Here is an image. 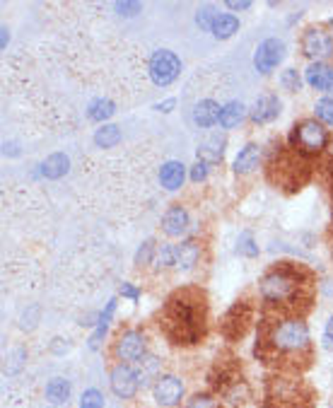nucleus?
<instances>
[{
	"instance_id": "nucleus-45",
	"label": "nucleus",
	"mask_w": 333,
	"mask_h": 408,
	"mask_svg": "<svg viewBox=\"0 0 333 408\" xmlns=\"http://www.w3.org/2000/svg\"><path fill=\"white\" fill-rule=\"evenodd\" d=\"M5 155H17V145L15 143H5Z\"/></svg>"
},
{
	"instance_id": "nucleus-44",
	"label": "nucleus",
	"mask_w": 333,
	"mask_h": 408,
	"mask_svg": "<svg viewBox=\"0 0 333 408\" xmlns=\"http://www.w3.org/2000/svg\"><path fill=\"white\" fill-rule=\"evenodd\" d=\"M174 104H177L174 99H167V101H162V104H155V109H157V111H172Z\"/></svg>"
},
{
	"instance_id": "nucleus-23",
	"label": "nucleus",
	"mask_w": 333,
	"mask_h": 408,
	"mask_svg": "<svg viewBox=\"0 0 333 408\" xmlns=\"http://www.w3.org/2000/svg\"><path fill=\"white\" fill-rule=\"evenodd\" d=\"M114 309H116V299H109V304H106V309L99 314V321H97V331H94V336L89 338V348L92 350H97L99 348V343H101V338H104V333H106V328H109V321H111V316H114Z\"/></svg>"
},
{
	"instance_id": "nucleus-40",
	"label": "nucleus",
	"mask_w": 333,
	"mask_h": 408,
	"mask_svg": "<svg viewBox=\"0 0 333 408\" xmlns=\"http://www.w3.org/2000/svg\"><path fill=\"white\" fill-rule=\"evenodd\" d=\"M324 348L333 350V316L326 321V328H324Z\"/></svg>"
},
{
	"instance_id": "nucleus-8",
	"label": "nucleus",
	"mask_w": 333,
	"mask_h": 408,
	"mask_svg": "<svg viewBox=\"0 0 333 408\" xmlns=\"http://www.w3.org/2000/svg\"><path fill=\"white\" fill-rule=\"evenodd\" d=\"M285 58V44L280 39H266L263 44H258L256 56H253V66L261 75L273 73V68H278L280 61Z\"/></svg>"
},
{
	"instance_id": "nucleus-33",
	"label": "nucleus",
	"mask_w": 333,
	"mask_h": 408,
	"mask_svg": "<svg viewBox=\"0 0 333 408\" xmlns=\"http://www.w3.org/2000/svg\"><path fill=\"white\" fill-rule=\"evenodd\" d=\"M152 252H155V242L152 240H145L143 245H140L138 254H135V264L138 266H145L152 261Z\"/></svg>"
},
{
	"instance_id": "nucleus-22",
	"label": "nucleus",
	"mask_w": 333,
	"mask_h": 408,
	"mask_svg": "<svg viewBox=\"0 0 333 408\" xmlns=\"http://www.w3.org/2000/svg\"><path fill=\"white\" fill-rule=\"evenodd\" d=\"M46 399L51 404H65L70 399V382L63 377H54L46 384Z\"/></svg>"
},
{
	"instance_id": "nucleus-14",
	"label": "nucleus",
	"mask_w": 333,
	"mask_h": 408,
	"mask_svg": "<svg viewBox=\"0 0 333 408\" xmlns=\"http://www.w3.org/2000/svg\"><path fill=\"white\" fill-rule=\"evenodd\" d=\"M280 114V99L275 94H263V97L256 99L251 111V121L253 123H268L273 118H278Z\"/></svg>"
},
{
	"instance_id": "nucleus-1",
	"label": "nucleus",
	"mask_w": 333,
	"mask_h": 408,
	"mask_svg": "<svg viewBox=\"0 0 333 408\" xmlns=\"http://www.w3.org/2000/svg\"><path fill=\"white\" fill-rule=\"evenodd\" d=\"M160 326L174 343H199L206 331V295L194 288L174 292L165 304Z\"/></svg>"
},
{
	"instance_id": "nucleus-13",
	"label": "nucleus",
	"mask_w": 333,
	"mask_h": 408,
	"mask_svg": "<svg viewBox=\"0 0 333 408\" xmlns=\"http://www.w3.org/2000/svg\"><path fill=\"white\" fill-rule=\"evenodd\" d=\"M162 230L169 237H182L189 230V213L182 206H172L162 218Z\"/></svg>"
},
{
	"instance_id": "nucleus-39",
	"label": "nucleus",
	"mask_w": 333,
	"mask_h": 408,
	"mask_svg": "<svg viewBox=\"0 0 333 408\" xmlns=\"http://www.w3.org/2000/svg\"><path fill=\"white\" fill-rule=\"evenodd\" d=\"M116 10L121 15H135L140 13V3H116Z\"/></svg>"
},
{
	"instance_id": "nucleus-17",
	"label": "nucleus",
	"mask_w": 333,
	"mask_h": 408,
	"mask_svg": "<svg viewBox=\"0 0 333 408\" xmlns=\"http://www.w3.org/2000/svg\"><path fill=\"white\" fill-rule=\"evenodd\" d=\"M258 160H261V147L256 143H249L239 150V155L234 157V172L237 174H251L253 169L258 167Z\"/></svg>"
},
{
	"instance_id": "nucleus-25",
	"label": "nucleus",
	"mask_w": 333,
	"mask_h": 408,
	"mask_svg": "<svg viewBox=\"0 0 333 408\" xmlns=\"http://www.w3.org/2000/svg\"><path fill=\"white\" fill-rule=\"evenodd\" d=\"M237 30H239V20H237L234 15H218L215 25H213V34H215V39L234 37Z\"/></svg>"
},
{
	"instance_id": "nucleus-3",
	"label": "nucleus",
	"mask_w": 333,
	"mask_h": 408,
	"mask_svg": "<svg viewBox=\"0 0 333 408\" xmlns=\"http://www.w3.org/2000/svg\"><path fill=\"white\" fill-rule=\"evenodd\" d=\"M268 345L273 353H302L309 348V328L300 319V316H292V319H280L270 326L268 331Z\"/></svg>"
},
{
	"instance_id": "nucleus-34",
	"label": "nucleus",
	"mask_w": 333,
	"mask_h": 408,
	"mask_svg": "<svg viewBox=\"0 0 333 408\" xmlns=\"http://www.w3.org/2000/svg\"><path fill=\"white\" fill-rule=\"evenodd\" d=\"M186 408H220V404L213 396H208V394H199V396H194V399L186 404Z\"/></svg>"
},
{
	"instance_id": "nucleus-24",
	"label": "nucleus",
	"mask_w": 333,
	"mask_h": 408,
	"mask_svg": "<svg viewBox=\"0 0 333 408\" xmlns=\"http://www.w3.org/2000/svg\"><path fill=\"white\" fill-rule=\"evenodd\" d=\"M114 114H116L114 101H111V99H104V97L94 99L92 104H89V109H87V116L92 118V121H99V123H104L106 118H111Z\"/></svg>"
},
{
	"instance_id": "nucleus-11",
	"label": "nucleus",
	"mask_w": 333,
	"mask_h": 408,
	"mask_svg": "<svg viewBox=\"0 0 333 408\" xmlns=\"http://www.w3.org/2000/svg\"><path fill=\"white\" fill-rule=\"evenodd\" d=\"M152 392H155V401H157V404L165 406V408H172V406H177L179 401H182L184 384H182V379L174 377V375H162V377L155 382Z\"/></svg>"
},
{
	"instance_id": "nucleus-5",
	"label": "nucleus",
	"mask_w": 333,
	"mask_h": 408,
	"mask_svg": "<svg viewBox=\"0 0 333 408\" xmlns=\"http://www.w3.org/2000/svg\"><path fill=\"white\" fill-rule=\"evenodd\" d=\"M179 73H182V61H179L177 54H172V51H155L150 58V78L155 85H160V87H167V85H172L174 80L179 78Z\"/></svg>"
},
{
	"instance_id": "nucleus-38",
	"label": "nucleus",
	"mask_w": 333,
	"mask_h": 408,
	"mask_svg": "<svg viewBox=\"0 0 333 408\" xmlns=\"http://www.w3.org/2000/svg\"><path fill=\"white\" fill-rule=\"evenodd\" d=\"M37 314H39V307H30V314H25L22 316V328H25V331H32L34 326H37Z\"/></svg>"
},
{
	"instance_id": "nucleus-32",
	"label": "nucleus",
	"mask_w": 333,
	"mask_h": 408,
	"mask_svg": "<svg viewBox=\"0 0 333 408\" xmlns=\"http://www.w3.org/2000/svg\"><path fill=\"white\" fill-rule=\"evenodd\" d=\"M80 408H104V396L97 389H87L80 399Z\"/></svg>"
},
{
	"instance_id": "nucleus-30",
	"label": "nucleus",
	"mask_w": 333,
	"mask_h": 408,
	"mask_svg": "<svg viewBox=\"0 0 333 408\" xmlns=\"http://www.w3.org/2000/svg\"><path fill=\"white\" fill-rule=\"evenodd\" d=\"M280 85H283L287 92H297V89H300L302 80H300V75H297L295 68H287V70H283V75H280Z\"/></svg>"
},
{
	"instance_id": "nucleus-28",
	"label": "nucleus",
	"mask_w": 333,
	"mask_h": 408,
	"mask_svg": "<svg viewBox=\"0 0 333 408\" xmlns=\"http://www.w3.org/2000/svg\"><path fill=\"white\" fill-rule=\"evenodd\" d=\"M314 111H317V118L324 123H329L333 126V99L331 97H324L317 101V106H314Z\"/></svg>"
},
{
	"instance_id": "nucleus-16",
	"label": "nucleus",
	"mask_w": 333,
	"mask_h": 408,
	"mask_svg": "<svg viewBox=\"0 0 333 408\" xmlns=\"http://www.w3.org/2000/svg\"><path fill=\"white\" fill-rule=\"evenodd\" d=\"M220 114H222V109H220L218 101L203 99L194 106V123L201 128H211L215 126V123H220Z\"/></svg>"
},
{
	"instance_id": "nucleus-31",
	"label": "nucleus",
	"mask_w": 333,
	"mask_h": 408,
	"mask_svg": "<svg viewBox=\"0 0 333 408\" xmlns=\"http://www.w3.org/2000/svg\"><path fill=\"white\" fill-rule=\"evenodd\" d=\"M215 20H218V15L213 13L211 5H203V8L199 10V15H196V22H199L203 30H208V32H213V25H215Z\"/></svg>"
},
{
	"instance_id": "nucleus-46",
	"label": "nucleus",
	"mask_w": 333,
	"mask_h": 408,
	"mask_svg": "<svg viewBox=\"0 0 333 408\" xmlns=\"http://www.w3.org/2000/svg\"><path fill=\"white\" fill-rule=\"evenodd\" d=\"M331 30H333V20H331Z\"/></svg>"
},
{
	"instance_id": "nucleus-21",
	"label": "nucleus",
	"mask_w": 333,
	"mask_h": 408,
	"mask_svg": "<svg viewBox=\"0 0 333 408\" xmlns=\"http://www.w3.org/2000/svg\"><path fill=\"white\" fill-rule=\"evenodd\" d=\"M244 114H246V109H244L241 101H230V104L222 106V114H220V126L230 131V128L239 126V123L244 121Z\"/></svg>"
},
{
	"instance_id": "nucleus-15",
	"label": "nucleus",
	"mask_w": 333,
	"mask_h": 408,
	"mask_svg": "<svg viewBox=\"0 0 333 408\" xmlns=\"http://www.w3.org/2000/svg\"><path fill=\"white\" fill-rule=\"evenodd\" d=\"M133 370H135V375H138L140 387H148V384L157 382V379L162 377V375H160V370H162L160 360H157L155 355H148V353H145L143 358L135 362ZM152 387H155V384H152Z\"/></svg>"
},
{
	"instance_id": "nucleus-43",
	"label": "nucleus",
	"mask_w": 333,
	"mask_h": 408,
	"mask_svg": "<svg viewBox=\"0 0 333 408\" xmlns=\"http://www.w3.org/2000/svg\"><path fill=\"white\" fill-rule=\"evenodd\" d=\"M227 8L230 10H246V8H251V3L249 0H239V3H237V0H227Z\"/></svg>"
},
{
	"instance_id": "nucleus-42",
	"label": "nucleus",
	"mask_w": 333,
	"mask_h": 408,
	"mask_svg": "<svg viewBox=\"0 0 333 408\" xmlns=\"http://www.w3.org/2000/svg\"><path fill=\"white\" fill-rule=\"evenodd\" d=\"M51 350L54 353H65V350H70V343L65 341V338H54V343H51Z\"/></svg>"
},
{
	"instance_id": "nucleus-27",
	"label": "nucleus",
	"mask_w": 333,
	"mask_h": 408,
	"mask_svg": "<svg viewBox=\"0 0 333 408\" xmlns=\"http://www.w3.org/2000/svg\"><path fill=\"white\" fill-rule=\"evenodd\" d=\"M118 140H121V131H118V126H111V123H104L94 133V143L99 147H114Z\"/></svg>"
},
{
	"instance_id": "nucleus-36",
	"label": "nucleus",
	"mask_w": 333,
	"mask_h": 408,
	"mask_svg": "<svg viewBox=\"0 0 333 408\" xmlns=\"http://www.w3.org/2000/svg\"><path fill=\"white\" fill-rule=\"evenodd\" d=\"M25 350L22 348H17L13 350V355H10V360H13V365L10 367H5V375H15V372H20V367H22V360H25Z\"/></svg>"
},
{
	"instance_id": "nucleus-41",
	"label": "nucleus",
	"mask_w": 333,
	"mask_h": 408,
	"mask_svg": "<svg viewBox=\"0 0 333 408\" xmlns=\"http://www.w3.org/2000/svg\"><path fill=\"white\" fill-rule=\"evenodd\" d=\"M121 295H123V297H128V299H133V302H138L140 290H135L133 285H128V283H123V285H121Z\"/></svg>"
},
{
	"instance_id": "nucleus-37",
	"label": "nucleus",
	"mask_w": 333,
	"mask_h": 408,
	"mask_svg": "<svg viewBox=\"0 0 333 408\" xmlns=\"http://www.w3.org/2000/svg\"><path fill=\"white\" fill-rule=\"evenodd\" d=\"M206 177H208V164L199 160L194 164V169H191V179L199 184V181H206Z\"/></svg>"
},
{
	"instance_id": "nucleus-7",
	"label": "nucleus",
	"mask_w": 333,
	"mask_h": 408,
	"mask_svg": "<svg viewBox=\"0 0 333 408\" xmlns=\"http://www.w3.org/2000/svg\"><path fill=\"white\" fill-rule=\"evenodd\" d=\"M302 54L312 58L314 63H324L333 54V37L329 32L319 30V27H309L302 34Z\"/></svg>"
},
{
	"instance_id": "nucleus-35",
	"label": "nucleus",
	"mask_w": 333,
	"mask_h": 408,
	"mask_svg": "<svg viewBox=\"0 0 333 408\" xmlns=\"http://www.w3.org/2000/svg\"><path fill=\"white\" fill-rule=\"evenodd\" d=\"M157 256H160V266H165V268H169V266H177V249L174 247L162 245Z\"/></svg>"
},
{
	"instance_id": "nucleus-12",
	"label": "nucleus",
	"mask_w": 333,
	"mask_h": 408,
	"mask_svg": "<svg viewBox=\"0 0 333 408\" xmlns=\"http://www.w3.org/2000/svg\"><path fill=\"white\" fill-rule=\"evenodd\" d=\"M304 80L309 87L321 89V92L333 94V70L326 63H312L304 70Z\"/></svg>"
},
{
	"instance_id": "nucleus-26",
	"label": "nucleus",
	"mask_w": 333,
	"mask_h": 408,
	"mask_svg": "<svg viewBox=\"0 0 333 408\" xmlns=\"http://www.w3.org/2000/svg\"><path fill=\"white\" fill-rule=\"evenodd\" d=\"M68 164H70V160H68L65 155H51L49 160L44 162L42 172H44V177H49V179H58L68 172Z\"/></svg>"
},
{
	"instance_id": "nucleus-2",
	"label": "nucleus",
	"mask_w": 333,
	"mask_h": 408,
	"mask_svg": "<svg viewBox=\"0 0 333 408\" xmlns=\"http://www.w3.org/2000/svg\"><path fill=\"white\" fill-rule=\"evenodd\" d=\"M307 290H309L307 271L292 264H280L275 266V268H270L268 273L261 278V285H258L263 302L278 304V307L285 304V307L290 309H295L297 302H302V299H309Z\"/></svg>"
},
{
	"instance_id": "nucleus-10",
	"label": "nucleus",
	"mask_w": 333,
	"mask_h": 408,
	"mask_svg": "<svg viewBox=\"0 0 333 408\" xmlns=\"http://www.w3.org/2000/svg\"><path fill=\"white\" fill-rule=\"evenodd\" d=\"M109 384H111V392H114L118 399H133L140 389L138 375H135L131 365H116L114 370H111Z\"/></svg>"
},
{
	"instance_id": "nucleus-20",
	"label": "nucleus",
	"mask_w": 333,
	"mask_h": 408,
	"mask_svg": "<svg viewBox=\"0 0 333 408\" xmlns=\"http://www.w3.org/2000/svg\"><path fill=\"white\" fill-rule=\"evenodd\" d=\"M201 259V247L194 240H186L177 247V266L182 271H191Z\"/></svg>"
},
{
	"instance_id": "nucleus-18",
	"label": "nucleus",
	"mask_w": 333,
	"mask_h": 408,
	"mask_svg": "<svg viewBox=\"0 0 333 408\" xmlns=\"http://www.w3.org/2000/svg\"><path fill=\"white\" fill-rule=\"evenodd\" d=\"M222 157H225V138H220V135H211V138H206L199 145V160L201 162L218 164V162H222Z\"/></svg>"
},
{
	"instance_id": "nucleus-4",
	"label": "nucleus",
	"mask_w": 333,
	"mask_h": 408,
	"mask_svg": "<svg viewBox=\"0 0 333 408\" xmlns=\"http://www.w3.org/2000/svg\"><path fill=\"white\" fill-rule=\"evenodd\" d=\"M290 140L300 152H321L329 145V131L321 126L317 118H304L295 126Z\"/></svg>"
},
{
	"instance_id": "nucleus-19",
	"label": "nucleus",
	"mask_w": 333,
	"mask_h": 408,
	"mask_svg": "<svg viewBox=\"0 0 333 408\" xmlns=\"http://www.w3.org/2000/svg\"><path fill=\"white\" fill-rule=\"evenodd\" d=\"M184 164L182 162H177V160H172V162H165L162 164V169H160V181H162V186H165L167 191H177V189H182V184H184Z\"/></svg>"
},
{
	"instance_id": "nucleus-6",
	"label": "nucleus",
	"mask_w": 333,
	"mask_h": 408,
	"mask_svg": "<svg viewBox=\"0 0 333 408\" xmlns=\"http://www.w3.org/2000/svg\"><path fill=\"white\" fill-rule=\"evenodd\" d=\"M251 319H253L251 304H246V302L232 304V307L227 309V314H225L222 324H220V328H222V336L230 338V341H237V338H241L246 331H249Z\"/></svg>"
},
{
	"instance_id": "nucleus-9",
	"label": "nucleus",
	"mask_w": 333,
	"mask_h": 408,
	"mask_svg": "<svg viewBox=\"0 0 333 408\" xmlns=\"http://www.w3.org/2000/svg\"><path fill=\"white\" fill-rule=\"evenodd\" d=\"M145 348H148V343H145V336L140 331H123L121 336H118V341H116V358L121 360V365L123 362H138L140 358L145 355Z\"/></svg>"
},
{
	"instance_id": "nucleus-29",
	"label": "nucleus",
	"mask_w": 333,
	"mask_h": 408,
	"mask_svg": "<svg viewBox=\"0 0 333 408\" xmlns=\"http://www.w3.org/2000/svg\"><path fill=\"white\" fill-rule=\"evenodd\" d=\"M237 252L244 254V256H256L258 254V247L249 232H241L239 235V240H237Z\"/></svg>"
}]
</instances>
